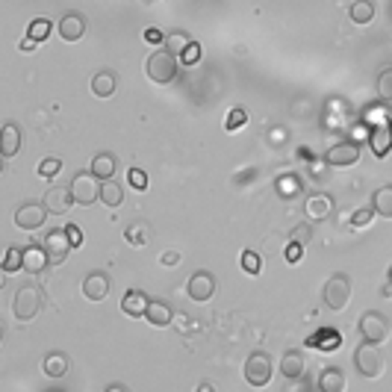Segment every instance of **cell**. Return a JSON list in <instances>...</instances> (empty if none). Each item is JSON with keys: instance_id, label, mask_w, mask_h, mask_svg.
Instances as JSON below:
<instances>
[{"instance_id": "cell-1", "label": "cell", "mask_w": 392, "mask_h": 392, "mask_svg": "<svg viewBox=\"0 0 392 392\" xmlns=\"http://www.w3.org/2000/svg\"><path fill=\"white\" fill-rule=\"evenodd\" d=\"M178 62H180V56L178 53H171L168 48H160V50H153L148 56V77L153 83H171L174 77H178Z\"/></svg>"}, {"instance_id": "cell-2", "label": "cell", "mask_w": 392, "mask_h": 392, "mask_svg": "<svg viewBox=\"0 0 392 392\" xmlns=\"http://www.w3.org/2000/svg\"><path fill=\"white\" fill-rule=\"evenodd\" d=\"M354 366L360 369V375L363 378H381L383 375V369H386V357H383V351H381V345H375V342H366L363 339V345L354 351Z\"/></svg>"}, {"instance_id": "cell-3", "label": "cell", "mask_w": 392, "mask_h": 392, "mask_svg": "<svg viewBox=\"0 0 392 392\" xmlns=\"http://www.w3.org/2000/svg\"><path fill=\"white\" fill-rule=\"evenodd\" d=\"M71 195H74V204L77 207H92L97 198H101V183H97L94 171H77L74 180H71Z\"/></svg>"}, {"instance_id": "cell-4", "label": "cell", "mask_w": 392, "mask_h": 392, "mask_svg": "<svg viewBox=\"0 0 392 392\" xmlns=\"http://www.w3.org/2000/svg\"><path fill=\"white\" fill-rule=\"evenodd\" d=\"M322 298H325V304L333 310V312H339V310H345L348 307V301H351V278L348 274H330V281L325 283V289H322Z\"/></svg>"}, {"instance_id": "cell-5", "label": "cell", "mask_w": 392, "mask_h": 392, "mask_svg": "<svg viewBox=\"0 0 392 392\" xmlns=\"http://www.w3.org/2000/svg\"><path fill=\"white\" fill-rule=\"evenodd\" d=\"M360 337L366 342H375V345H383L389 339V319L378 310H366L360 316Z\"/></svg>"}, {"instance_id": "cell-6", "label": "cell", "mask_w": 392, "mask_h": 392, "mask_svg": "<svg viewBox=\"0 0 392 392\" xmlns=\"http://www.w3.org/2000/svg\"><path fill=\"white\" fill-rule=\"evenodd\" d=\"M15 319L18 322H33L38 316V310H42V295H38L36 286H21L15 292Z\"/></svg>"}, {"instance_id": "cell-7", "label": "cell", "mask_w": 392, "mask_h": 392, "mask_svg": "<svg viewBox=\"0 0 392 392\" xmlns=\"http://www.w3.org/2000/svg\"><path fill=\"white\" fill-rule=\"evenodd\" d=\"M245 381L251 386H266L271 381V360L268 354H263V351H254V354L245 360Z\"/></svg>"}, {"instance_id": "cell-8", "label": "cell", "mask_w": 392, "mask_h": 392, "mask_svg": "<svg viewBox=\"0 0 392 392\" xmlns=\"http://www.w3.org/2000/svg\"><path fill=\"white\" fill-rule=\"evenodd\" d=\"M45 248H48V257H50V266H62L68 260V254L74 251L71 245V236H68V230H50L48 236H45Z\"/></svg>"}, {"instance_id": "cell-9", "label": "cell", "mask_w": 392, "mask_h": 392, "mask_svg": "<svg viewBox=\"0 0 392 392\" xmlns=\"http://www.w3.org/2000/svg\"><path fill=\"white\" fill-rule=\"evenodd\" d=\"M325 163L327 165H337V168L357 165L360 163V145L357 142H339V145H333L325 153Z\"/></svg>"}, {"instance_id": "cell-10", "label": "cell", "mask_w": 392, "mask_h": 392, "mask_svg": "<svg viewBox=\"0 0 392 392\" xmlns=\"http://www.w3.org/2000/svg\"><path fill=\"white\" fill-rule=\"evenodd\" d=\"M45 219H48V207L45 204H33V201L21 204L18 212H15V224L21 230H38L45 224Z\"/></svg>"}, {"instance_id": "cell-11", "label": "cell", "mask_w": 392, "mask_h": 392, "mask_svg": "<svg viewBox=\"0 0 392 392\" xmlns=\"http://www.w3.org/2000/svg\"><path fill=\"white\" fill-rule=\"evenodd\" d=\"M189 298L192 301H198V304H204V301H209L212 295H215V278L209 271H195L192 278H189Z\"/></svg>"}, {"instance_id": "cell-12", "label": "cell", "mask_w": 392, "mask_h": 392, "mask_svg": "<svg viewBox=\"0 0 392 392\" xmlns=\"http://www.w3.org/2000/svg\"><path fill=\"white\" fill-rule=\"evenodd\" d=\"M42 204L48 207V212H50V215H65V212L74 207V195H71V189H62V186H50V189L45 192Z\"/></svg>"}, {"instance_id": "cell-13", "label": "cell", "mask_w": 392, "mask_h": 392, "mask_svg": "<svg viewBox=\"0 0 392 392\" xmlns=\"http://www.w3.org/2000/svg\"><path fill=\"white\" fill-rule=\"evenodd\" d=\"M304 212H307V219L310 222H325L330 219V212H333V198L330 195H310L307 204H304Z\"/></svg>"}, {"instance_id": "cell-14", "label": "cell", "mask_w": 392, "mask_h": 392, "mask_svg": "<svg viewBox=\"0 0 392 392\" xmlns=\"http://www.w3.org/2000/svg\"><path fill=\"white\" fill-rule=\"evenodd\" d=\"M83 33H86V18H83L80 12H68V15H62V21H60V36L65 38L68 45L80 42Z\"/></svg>"}, {"instance_id": "cell-15", "label": "cell", "mask_w": 392, "mask_h": 392, "mask_svg": "<svg viewBox=\"0 0 392 392\" xmlns=\"http://www.w3.org/2000/svg\"><path fill=\"white\" fill-rule=\"evenodd\" d=\"M369 148L371 153L378 156V160H383V156L392 151V127L389 124H378L369 130Z\"/></svg>"}, {"instance_id": "cell-16", "label": "cell", "mask_w": 392, "mask_h": 392, "mask_svg": "<svg viewBox=\"0 0 392 392\" xmlns=\"http://www.w3.org/2000/svg\"><path fill=\"white\" fill-rule=\"evenodd\" d=\"M83 295L89 301H104L109 295V278L104 271H92L86 274V281H83Z\"/></svg>"}, {"instance_id": "cell-17", "label": "cell", "mask_w": 392, "mask_h": 392, "mask_svg": "<svg viewBox=\"0 0 392 392\" xmlns=\"http://www.w3.org/2000/svg\"><path fill=\"white\" fill-rule=\"evenodd\" d=\"M50 257H48V248L45 245H27L24 248V271L27 274H42L48 268Z\"/></svg>"}, {"instance_id": "cell-18", "label": "cell", "mask_w": 392, "mask_h": 392, "mask_svg": "<svg viewBox=\"0 0 392 392\" xmlns=\"http://www.w3.org/2000/svg\"><path fill=\"white\" fill-rule=\"evenodd\" d=\"M145 322L153 325V327H168V325H174V312H171V307L165 301L151 298L148 312H145Z\"/></svg>"}, {"instance_id": "cell-19", "label": "cell", "mask_w": 392, "mask_h": 392, "mask_svg": "<svg viewBox=\"0 0 392 392\" xmlns=\"http://www.w3.org/2000/svg\"><path fill=\"white\" fill-rule=\"evenodd\" d=\"M148 304H151V298L145 295L142 289H127L124 298H121V310L127 312V316H136V319L145 316V312H148Z\"/></svg>"}, {"instance_id": "cell-20", "label": "cell", "mask_w": 392, "mask_h": 392, "mask_svg": "<svg viewBox=\"0 0 392 392\" xmlns=\"http://www.w3.org/2000/svg\"><path fill=\"white\" fill-rule=\"evenodd\" d=\"M307 345L310 348H319V351H337L342 345V337H339V330L322 327V330L312 333V337H307Z\"/></svg>"}, {"instance_id": "cell-21", "label": "cell", "mask_w": 392, "mask_h": 392, "mask_svg": "<svg viewBox=\"0 0 392 392\" xmlns=\"http://www.w3.org/2000/svg\"><path fill=\"white\" fill-rule=\"evenodd\" d=\"M0 139H4V142H0V151H4V156H6V160H12V156L18 153V151H21V130H18V124H4V133H0Z\"/></svg>"}, {"instance_id": "cell-22", "label": "cell", "mask_w": 392, "mask_h": 392, "mask_svg": "<svg viewBox=\"0 0 392 392\" xmlns=\"http://www.w3.org/2000/svg\"><path fill=\"white\" fill-rule=\"evenodd\" d=\"M304 369H307V363H304L301 351H286L283 360H281V375L289 378V381H295V378L304 375Z\"/></svg>"}, {"instance_id": "cell-23", "label": "cell", "mask_w": 392, "mask_h": 392, "mask_svg": "<svg viewBox=\"0 0 392 392\" xmlns=\"http://www.w3.org/2000/svg\"><path fill=\"white\" fill-rule=\"evenodd\" d=\"M92 171L97 180H112L115 171H119V160H115L112 153H97L92 160Z\"/></svg>"}, {"instance_id": "cell-24", "label": "cell", "mask_w": 392, "mask_h": 392, "mask_svg": "<svg viewBox=\"0 0 392 392\" xmlns=\"http://www.w3.org/2000/svg\"><path fill=\"white\" fill-rule=\"evenodd\" d=\"M274 189H278V195H281V198L292 201V198H301L304 183H301V178H298V174H281V178H278V183H274Z\"/></svg>"}, {"instance_id": "cell-25", "label": "cell", "mask_w": 392, "mask_h": 392, "mask_svg": "<svg viewBox=\"0 0 392 392\" xmlns=\"http://www.w3.org/2000/svg\"><path fill=\"white\" fill-rule=\"evenodd\" d=\"M371 207H375V212L383 215V219H392V183L378 186L371 192Z\"/></svg>"}, {"instance_id": "cell-26", "label": "cell", "mask_w": 392, "mask_h": 392, "mask_svg": "<svg viewBox=\"0 0 392 392\" xmlns=\"http://www.w3.org/2000/svg\"><path fill=\"white\" fill-rule=\"evenodd\" d=\"M115 86H119V80H115L112 71H101L92 77V94H97V97H112Z\"/></svg>"}, {"instance_id": "cell-27", "label": "cell", "mask_w": 392, "mask_h": 392, "mask_svg": "<svg viewBox=\"0 0 392 392\" xmlns=\"http://www.w3.org/2000/svg\"><path fill=\"white\" fill-rule=\"evenodd\" d=\"M42 371L48 378H62L65 371H68V357L62 354V351H53V354H48L42 360Z\"/></svg>"}, {"instance_id": "cell-28", "label": "cell", "mask_w": 392, "mask_h": 392, "mask_svg": "<svg viewBox=\"0 0 392 392\" xmlns=\"http://www.w3.org/2000/svg\"><path fill=\"white\" fill-rule=\"evenodd\" d=\"M101 201H104L109 209L121 207V204H124V189L115 183V180H101Z\"/></svg>"}, {"instance_id": "cell-29", "label": "cell", "mask_w": 392, "mask_h": 392, "mask_svg": "<svg viewBox=\"0 0 392 392\" xmlns=\"http://www.w3.org/2000/svg\"><path fill=\"white\" fill-rule=\"evenodd\" d=\"M348 18L354 24H369L371 18H375V4H371V0H354V4L348 6Z\"/></svg>"}, {"instance_id": "cell-30", "label": "cell", "mask_w": 392, "mask_h": 392, "mask_svg": "<svg viewBox=\"0 0 392 392\" xmlns=\"http://www.w3.org/2000/svg\"><path fill=\"white\" fill-rule=\"evenodd\" d=\"M124 239L130 245H148L151 242V227L145 222H133V224L124 227Z\"/></svg>"}, {"instance_id": "cell-31", "label": "cell", "mask_w": 392, "mask_h": 392, "mask_svg": "<svg viewBox=\"0 0 392 392\" xmlns=\"http://www.w3.org/2000/svg\"><path fill=\"white\" fill-rule=\"evenodd\" d=\"M319 386H322V392H342L345 389L342 371L339 369H325L322 378H319Z\"/></svg>"}, {"instance_id": "cell-32", "label": "cell", "mask_w": 392, "mask_h": 392, "mask_svg": "<svg viewBox=\"0 0 392 392\" xmlns=\"http://www.w3.org/2000/svg\"><path fill=\"white\" fill-rule=\"evenodd\" d=\"M189 42H192V36H189V33H183V30H174V33H168V36H165V48H168L171 53H178V56L189 48Z\"/></svg>"}, {"instance_id": "cell-33", "label": "cell", "mask_w": 392, "mask_h": 392, "mask_svg": "<svg viewBox=\"0 0 392 392\" xmlns=\"http://www.w3.org/2000/svg\"><path fill=\"white\" fill-rule=\"evenodd\" d=\"M60 171H62V160H60V156H48V160L38 163V178H45V180H53Z\"/></svg>"}, {"instance_id": "cell-34", "label": "cell", "mask_w": 392, "mask_h": 392, "mask_svg": "<svg viewBox=\"0 0 392 392\" xmlns=\"http://www.w3.org/2000/svg\"><path fill=\"white\" fill-rule=\"evenodd\" d=\"M50 30H53V24H50V18H36V21L30 24V33L27 36H33L38 45L45 42V38H50Z\"/></svg>"}, {"instance_id": "cell-35", "label": "cell", "mask_w": 392, "mask_h": 392, "mask_svg": "<svg viewBox=\"0 0 392 392\" xmlns=\"http://www.w3.org/2000/svg\"><path fill=\"white\" fill-rule=\"evenodd\" d=\"M242 268L251 278H257V274H263V257L257 251H242Z\"/></svg>"}, {"instance_id": "cell-36", "label": "cell", "mask_w": 392, "mask_h": 392, "mask_svg": "<svg viewBox=\"0 0 392 392\" xmlns=\"http://www.w3.org/2000/svg\"><path fill=\"white\" fill-rule=\"evenodd\" d=\"M18 268H24V251L21 248H9L6 251V257H4V271H18Z\"/></svg>"}, {"instance_id": "cell-37", "label": "cell", "mask_w": 392, "mask_h": 392, "mask_svg": "<svg viewBox=\"0 0 392 392\" xmlns=\"http://www.w3.org/2000/svg\"><path fill=\"white\" fill-rule=\"evenodd\" d=\"M378 94L381 101H392V68H383L378 74Z\"/></svg>"}, {"instance_id": "cell-38", "label": "cell", "mask_w": 392, "mask_h": 392, "mask_svg": "<svg viewBox=\"0 0 392 392\" xmlns=\"http://www.w3.org/2000/svg\"><path fill=\"white\" fill-rule=\"evenodd\" d=\"M245 121H248V112H245L242 107H236V109H230V115H227L224 127H227V133H236V130H239Z\"/></svg>"}, {"instance_id": "cell-39", "label": "cell", "mask_w": 392, "mask_h": 392, "mask_svg": "<svg viewBox=\"0 0 392 392\" xmlns=\"http://www.w3.org/2000/svg\"><path fill=\"white\" fill-rule=\"evenodd\" d=\"M198 60H201V45L198 42H189V48L180 53V62L186 68H192V65H198Z\"/></svg>"}, {"instance_id": "cell-40", "label": "cell", "mask_w": 392, "mask_h": 392, "mask_svg": "<svg viewBox=\"0 0 392 392\" xmlns=\"http://www.w3.org/2000/svg\"><path fill=\"white\" fill-rule=\"evenodd\" d=\"M127 180H130V186H133L136 192H145V189H148V174H145L142 168H130Z\"/></svg>"}, {"instance_id": "cell-41", "label": "cell", "mask_w": 392, "mask_h": 392, "mask_svg": "<svg viewBox=\"0 0 392 392\" xmlns=\"http://www.w3.org/2000/svg\"><path fill=\"white\" fill-rule=\"evenodd\" d=\"M371 219H375V207H366V209H357L351 215V227H366Z\"/></svg>"}, {"instance_id": "cell-42", "label": "cell", "mask_w": 392, "mask_h": 392, "mask_svg": "<svg viewBox=\"0 0 392 392\" xmlns=\"http://www.w3.org/2000/svg\"><path fill=\"white\" fill-rule=\"evenodd\" d=\"M310 239H312V227L310 224H301V227H295L292 230V242H298V245H310Z\"/></svg>"}, {"instance_id": "cell-43", "label": "cell", "mask_w": 392, "mask_h": 392, "mask_svg": "<svg viewBox=\"0 0 392 392\" xmlns=\"http://www.w3.org/2000/svg\"><path fill=\"white\" fill-rule=\"evenodd\" d=\"M286 139H289V130L286 127H271V133H268V145L271 148H281Z\"/></svg>"}, {"instance_id": "cell-44", "label": "cell", "mask_w": 392, "mask_h": 392, "mask_svg": "<svg viewBox=\"0 0 392 392\" xmlns=\"http://www.w3.org/2000/svg\"><path fill=\"white\" fill-rule=\"evenodd\" d=\"M301 257H304V245H298V242L289 239V245H286V260L289 263H301Z\"/></svg>"}, {"instance_id": "cell-45", "label": "cell", "mask_w": 392, "mask_h": 392, "mask_svg": "<svg viewBox=\"0 0 392 392\" xmlns=\"http://www.w3.org/2000/svg\"><path fill=\"white\" fill-rule=\"evenodd\" d=\"M178 263H180V251H163L160 254V266L171 268V266H178Z\"/></svg>"}, {"instance_id": "cell-46", "label": "cell", "mask_w": 392, "mask_h": 392, "mask_svg": "<svg viewBox=\"0 0 392 392\" xmlns=\"http://www.w3.org/2000/svg\"><path fill=\"white\" fill-rule=\"evenodd\" d=\"M145 42H148V45H163V42H165V36H163L160 30H156V27H148V30H145Z\"/></svg>"}, {"instance_id": "cell-47", "label": "cell", "mask_w": 392, "mask_h": 392, "mask_svg": "<svg viewBox=\"0 0 392 392\" xmlns=\"http://www.w3.org/2000/svg\"><path fill=\"white\" fill-rule=\"evenodd\" d=\"M65 230H68V236H71V245L80 248V245H83V230L77 227V224H65Z\"/></svg>"}, {"instance_id": "cell-48", "label": "cell", "mask_w": 392, "mask_h": 392, "mask_svg": "<svg viewBox=\"0 0 392 392\" xmlns=\"http://www.w3.org/2000/svg\"><path fill=\"white\" fill-rule=\"evenodd\" d=\"M36 48H38V42H36L33 36H27V38H21V42H18V50H21V53H33Z\"/></svg>"}, {"instance_id": "cell-49", "label": "cell", "mask_w": 392, "mask_h": 392, "mask_svg": "<svg viewBox=\"0 0 392 392\" xmlns=\"http://www.w3.org/2000/svg\"><path fill=\"white\" fill-rule=\"evenodd\" d=\"M298 156H301L304 163H312V151L310 148H298Z\"/></svg>"}, {"instance_id": "cell-50", "label": "cell", "mask_w": 392, "mask_h": 392, "mask_svg": "<svg viewBox=\"0 0 392 392\" xmlns=\"http://www.w3.org/2000/svg\"><path fill=\"white\" fill-rule=\"evenodd\" d=\"M174 325H178L180 330H189V319L186 316H174Z\"/></svg>"}, {"instance_id": "cell-51", "label": "cell", "mask_w": 392, "mask_h": 392, "mask_svg": "<svg viewBox=\"0 0 392 392\" xmlns=\"http://www.w3.org/2000/svg\"><path fill=\"white\" fill-rule=\"evenodd\" d=\"M107 392H127V386H124V383H109Z\"/></svg>"}, {"instance_id": "cell-52", "label": "cell", "mask_w": 392, "mask_h": 392, "mask_svg": "<svg viewBox=\"0 0 392 392\" xmlns=\"http://www.w3.org/2000/svg\"><path fill=\"white\" fill-rule=\"evenodd\" d=\"M383 295H386V298H389V295H392V281H389V283H386V286H383Z\"/></svg>"}, {"instance_id": "cell-53", "label": "cell", "mask_w": 392, "mask_h": 392, "mask_svg": "<svg viewBox=\"0 0 392 392\" xmlns=\"http://www.w3.org/2000/svg\"><path fill=\"white\" fill-rule=\"evenodd\" d=\"M389 281H392V268H389Z\"/></svg>"}]
</instances>
